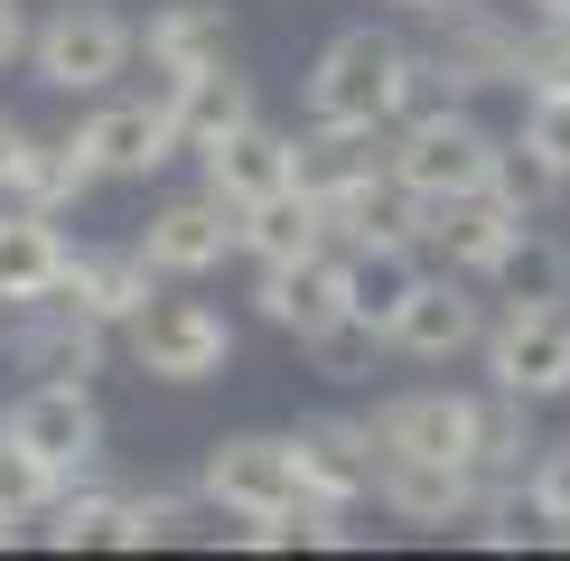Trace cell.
Here are the masks:
<instances>
[{
  "mask_svg": "<svg viewBox=\"0 0 570 561\" xmlns=\"http://www.w3.org/2000/svg\"><path fill=\"white\" fill-rule=\"evenodd\" d=\"M234 356V318L216 299H169L159 291L150 309L131 318V365L150 374V384H216Z\"/></svg>",
  "mask_w": 570,
  "mask_h": 561,
  "instance_id": "5",
  "label": "cell"
},
{
  "mask_svg": "<svg viewBox=\"0 0 570 561\" xmlns=\"http://www.w3.org/2000/svg\"><path fill=\"white\" fill-rule=\"evenodd\" d=\"M524 140L570 169V85H524Z\"/></svg>",
  "mask_w": 570,
  "mask_h": 561,
  "instance_id": "33",
  "label": "cell"
},
{
  "mask_svg": "<svg viewBox=\"0 0 570 561\" xmlns=\"http://www.w3.org/2000/svg\"><path fill=\"white\" fill-rule=\"evenodd\" d=\"M197 496L216 505V514H234V524H263V514L308 505V478H299L291 431H225V440H206Z\"/></svg>",
  "mask_w": 570,
  "mask_h": 561,
  "instance_id": "3",
  "label": "cell"
},
{
  "mask_svg": "<svg viewBox=\"0 0 570 561\" xmlns=\"http://www.w3.org/2000/svg\"><path fill=\"white\" fill-rule=\"evenodd\" d=\"M29 38H38V29H29V10H19V0H0V76L29 57Z\"/></svg>",
  "mask_w": 570,
  "mask_h": 561,
  "instance_id": "35",
  "label": "cell"
},
{
  "mask_svg": "<svg viewBox=\"0 0 570 561\" xmlns=\"http://www.w3.org/2000/svg\"><path fill=\"white\" fill-rule=\"evenodd\" d=\"M244 253H253V263H308V253H337V216H327L308 187H281V197L244 206Z\"/></svg>",
  "mask_w": 570,
  "mask_h": 561,
  "instance_id": "24",
  "label": "cell"
},
{
  "mask_svg": "<svg viewBox=\"0 0 570 561\" xmlns=\"http://www.w3.org/2000/svg\"><path fill=\"white\" fill-rule=\"evenodd\" d=\"M374 440H384V459L478 468V450H487V403H478V393H449V384H421V393H402V403L374 412Z\"/></svg>",
  "mask_w": 570,
  "mask_h": 561,
  "instance_id": "7",
  "label": "cell"
},
{
  "mask_svg": "<svg viewBox=\"0 0 570 561\" xmlns=\"http://www.w3.org/2000/svg\"><path fill=\"white\" fill-rule=\"evenodd\" d=\"M19 150H29V131H19L10 112H0V187H19Z\"/></svg>",
  "mask_w": 570,
  "mask_h": 561,
  "instance_id": "36",
  "label": "cell"
},
{
  "mask_svg": "<svg viewBox=\"0 0 570 561\" xmlns=\"http://www.w3.org/2000/svg\"><path fill=\"white\" fill-rule=\"evenodd\" d=\"M402 10H421V19H440V10H449V0H402Z\"/></svg>",
  "mask_w": 570,
  "mask_h": 561,
  "instance_id": "38",
  "label": "cell"
},
{
  "mask_svg": "<svg viewBox=\"0 0 570 561\" xmlns=\"http://www.w3.org/2000/svg\"><path fill=\"white\" fill-rule=\"evenodd\" d=\"M234 47V10L225 0H169V10H150V29H140V57H150V76H197V66H225Z\"/></svg>",
  "mask_w": 570,
  "mask_h": 561,
  "instance_id": "20",
  "label": "cell"
},
{
  "mask_svg": "<svg viewBox=\"0 0 570 561\" xmlns=\"http://www.w3.org/2000/svg\"><path fill=\"white\" fill-rule=\"evenodd\" d=\"M524 225H533V216L505 197V187H478V197L431 206V244H440V263H449V272H468V280H487L495 263H505Z\"/></svg>",
  "mask_w": 570,
  "mask_h": 561,
  "instance_id": "15",
  "label": "cell"
},
{
  "mask_svg": "<svg viewBox=\"0 0 570 561\" xmlns=\"http://www.w3.org/2000/svg\"><path fill=\"white\" fill-rule=\"evenodd\" d=\"M402 66L412 47L384 29H337L308 66V122H402Z\"/></svg>",
  "mask_w": 570,
  "mask_h": 561,
  "instance_id": "2",
  "label": "cell"
},
{
  "mask_svg": "<svg viewBox=\"0 0 570 561\" xmlns=\"http://www.w3.org/2000/svg\"><path fill=\"white\" fill-rule=\"evenodd\" d=\"M57 468H47L38 450H19V440L10 431H0V514H10V524H29V514H47V505H57Z\"/></svg>",
  "mask_w": 570,
  "mask_h": 561,
  "instance_id": "30",
  "label": "cell"
},
{
  "mask_svg": "<svg viewBox=\"0 0 570 561\" xmlns=\"http://www.w3.org/2000/svg\"><path fill=\"white\" fill-rule=\"evenodd\" d=\"M524 19H542V29H570V0H524Z\"/></svg>",
  "mask_w": 570,
  "mask_h": 561,
  "instance_id": "37",
  "label": "cell"
},
{
  "mask_svg": "<svg viewBox=\"0 0 570 561\" xmlns=\"http://www.w3.org/2000/svg\"><path fill=\"white\" fill-rule=\"evenodd\" d=\"M85 150L104 159V178H150V169H169L187 140L169 122V104H104L85 122Z\"/></svg>",
  "mask_w": 570,
  "mask_h": 561,
  "instance_id": "21",
  "label": "cell"
},
{
  "mask_svg": "<svg viewBox=\"0 0 570 561\" xmlns=\"http://www.w3.org/2000/svg\"><path fill=\"white\" fill-rule=\"evenodd\" d=\"M495 187H505V197L524 206V216H542V206H552L561 187H570V169H561L552 150H533L524 131H514V140H505V169H495Z\"/></svg>",
  "mask_w": 570,
  "mask_h": 561,
  "instance_id": "31",
  "label": "cell"
},
{
  "mask_svg": "<svg viewBox=\"0 0 570 561\" xmlns=\"http://www.w3.org/2000/svg\"><path fill=\"white\" fill-rule=\"evenodd\" d=\"M140 253H150L159 280H206L225 253H244V216H234L216 187H197V197H169L140 225Z\"/></svg>",
  "mask_w": 570,
  "mask_h": 561,
  "instance_id": "10",
  "label": "cell"
},
{
  "mask_svg": "<svg viewBox=\"0 0 570 561\" xmlns=\"http://www.w3.org/2000/svg\"><path fill=\"white\" fill-rule=\"evenodd\" d=\"M94 187H104V159L85 150V131H66V140H29V150H19V197L47 206V216L85 206Z\"/></svg>",
  "mask_w": 570,
  "mask_h": 561,
  "instance_id": "26",
  "label": "cell"
},
{
  "mask_svg": "<svg viewBox=\"0 0 570 561\" xmlns=\"http://www.w3.org/2000/svg\"><path fill=\"white\" fill-rule=\"evenodd\" d=\"M131 57H140V29L122 10H104V0H66V10L38 19V38H29L38 85H57V94H112L131 76Z\"/></svg>",
  "mask_w": 570,
  "mask_h": 561,
  "instance_id": "4",
  "label": "cell"
},
{
  "mask_svg": "<svg viewBox=\"0 0 570 561\" xmlns=\"http://www.w3.org/2000/svg\"><path fill=\"white\" fill-rule=\"evenodd\" d=\"M57 299H76V309L112 318V327H131V318L159 299V272H150V253H140V244L76 253V263H66V280H57Z\"/></svg>",
  "mask_w": 570,
  "mask_h": 561,
  "instance_id": "22",
  "label": "cell"
},
{
  "mask_svg": "<svg viewBox=\"0 0 570 561\" xmlns=\"http://www.w3.org/2000/svg\"><path fill=\"white\" fill-rule=\"evenodd\" d=\"M253 309H263L281 337H308V327L346 318V272H337V253H308V263H263V280H253Z\"/></svg>",
  "mask_w": 570,
  "mask_h": 561,
  "instance_id": "19",
  "label": "cell"
},
{
  "mask_svg": "<svg viewBox=\"0 0 570 561\" xmlns=\"http://www.w3.org/2000/svg\"><path fill=\"white\" fill-rule=\"evenodd\" d=\"M206 496H131V533H122V552H150V543H178L187 533V514H197Z\"/></svg>",
  "mask_w": 570,
  "mask_h": 561,
  "instance_id": "34",
  "label": "cell"
},
{
  "mask_svg": "<svg viewBox=\"0 0 570 561\" xmlns=\"http://www.w3.org/2000/svg\"><path fill=\"white\" fill-rule=\"evenodd\" d=\"M431 57L459 76V94H478V85H533V29H524V19L478 10V0H449V10H440Z\"/></svg>",
  "mask_w": 570,
  "mask_h": 561,
  "instance_id": "9",
  "label": "cell"
},
{
  "mask_svg": "<svg viewBox=\"0 0 570 561\" xmlns=\"http://www.w3.org/2000/svg\"><path fill=\"white\" fill-rule=\"evenodd\" d=\"M291 450H299L308 496H327V505H365V496H374V478H384V440H374V421H346V412L299 421Z\"/></svg>",
  "mask_w": 570,
  "mask_h": 561,
  "instance_id": "12",
  "label": "cell"
},
{
  "mask_svg": "<svg viewBox=\"0 0 570 561\" xmlns=\"http://www.w3.org/2000/svg\"><path fill=\"white\" fill-rule=\"evenodd\" d=\"M384 346H393L384 327H365V318H327V327H308V337H299V356L318 365L327 384H365V374L384 365Z\"/></svg>",
  "mask_w": 570,
  "mask_h": 561,
  "instance_id": "29",
  "label": "cell"
},
{
  "mask_svg": "<svg viewBox=\"0 0 570 561\" xmlns=\"http://www.w3.org/2000/svg\"><path fill=\"white\" fill-rule=\"evenodd\" d=\"M159 104H169V122L187 150H206V140H225L234 122H253V85L234 76V66H197V76H169L159 85Z\"/></svg>",
  "mask_w": 570,
  "mask_h": 561,
  "instance_id": "25",
  "label": "cell"
},
{
  "mask_svg": "<svg viewBox=\"0 0 570 561\" xmlns=\"http://www.w3.org/2000/svg\"><path fill=\"white\" fill-rule=\"evenodd\" d=\"M206 187L244 216V206H263V197H281V187H299V169H291V131H272L263 112L253 122H234L225 140H206Z\"/></svg>",
  "mask_w": 570,
  "mask_h": 561,
  "instance_id": "14",
  "label": "cell"
},
{
  "mask_svg": "<svg viewBox=\"0 0 570 561\" xmlns=\"http://www.w3.org/2000/svg\"><path fill=\"white\" fill-rule=\"evenodd\" d=\"M374 496H384V505L402 514V524H431V533H449V524H468V514H478L487 478H478V468H449V459H384Z\"/></svg>",
  "mask_w": 570,
  "mask_h": 561,
  "instance_id": "16",
  "label": "cell"
},
{
  "mask_svg": "<svg viewBox=\"0 0 570 561\" xmlns=\"http://www.w3.org/2000/svg\"><path fill=\"white\" fill-rule=\"evenodd\" d=\"M291 169H299L308 197L337 216L346 197H365V187L393 178V131H384V122H308V131L291 140Z\"/></svg>",
  "mask_w": 570,
  "mask_h": 561,
  "instance_id": "8",
  "label": "cell"
},
{
  "mask_svg": "<svg viewBox=\"0 0 570 561\" xmlns=\"http://www.w3.org/2000/svg\"><path fill=\"white\" fill-rule=\"evenodd\" d=\"M10 440H19V450H38L57 478H76V468L104 459V412H94L85 384H29L10 403Z\"/></svg>",
  "mask_w": 570,
  "mask_h": 561,
  "instance_id": "11",
  "label": "cell"
},
{
  "mask_svg": "<svg viewBox=\"0 0 570 561\" xmlns=\"http://www.w3.org/2000/svg\"><path fill=\"white\" fill-rule=\"evenodd\" d=\"M337 272H346V318H365V327H384V337H393L402 299H412V280H421L412 244H402V234H365V244L337 253Z\"/></svg>",
  "mask_w": 570,
  "mask_h": 561,
  "instance_id": "23",
  "label": "cell"
},
{
  "mask_svg": "<svg viewBox=\"0 0 570 561\" xmlns=\"http://www.w3.org/2000/svg\"><path fill=\"white\" fill-rule=\"evenodd\" d=\"M66 263H76V244L57 234V216L47 206H0V299L10 309H29V299H47L66 280Z\"/></svg>",
  "mask_w": 570,
  "mask_h": 561,
  "instance_id": "18",
  "label": "cell"
},
{
  "mask_svg": "<svg viewBox=\"0 0 570 561\" xmlns=\"http://www.w3.org/2000/svg\"><path fill=\"white\" fill-rule=\"evenodd\" d=\"M104 327L112 318H94L76 309V299H29V337H19V365L38 374V384H85L94 365H104Z\"/></svg>",
  "mask_w": 570,
  "mask_h": 561,
  "instance_id": "17",
  "label": "cell"
},
{
  "mask_svg": "<svg viewBox=\"0 0 570 561\" xmlns=\"http://www.w3.org/2000/svg\"><path fill=\"white\" fill-rule=\"evenodd\" d=\"M524 496H533V514H542V524H552V543H570V440H561V450H542V459H533Z\"/></svg>",
  "mask_w": 570,
  "mask_h": 561,
  "instance_id": "32",
  "label": "cell"
},
{
  "mask_svg": "<svg viewBox=\"0 0 570 561\" xmlns=\"http://www.w3.org/2000/svg\"><path fill=\"white\" fill-rule=\"evenodd\" d=\"M487 374L524 403L570 393V299H505V318H487Z\"/></svg>",
  "mask_w": 570,
  "mask_h": 561,
  "instance_id": "6",
  "label": "cell"
},
{
  "mask_svg": "<svg viewBox=\"0 0 570 561\" xmlns=\"http://www.w3.org/2000/svg\"><path fill=\"white\" fill-rule=\"evenodd\" d=\"M0 309H10V299H0Z\"/></svg>",
  "mask_w": 570,
  "mask_h": 561,
  "instance_id": "40",
  "label": "cell"
},
{
  "mask_svg": "<svg viewBox=\"0 0 570 561\" xmlns=\"http://www.w3.org/2000/svg\"><path fill=\"white\" fill-rule=\"evenodd\" d=\"M131 533V496H112V486H57V505H47V543L57 552H104Z\"/></svg>",
  "mask_w": 570,
  "mask_h": 561,
  "instance_id": "27",
  "label": "cell"
},
{
  "mask_svg": "<svg viewBox=\"0 0 570 561\" xmlns=\"http://www.w3.org/2000/svg\"><path fill=\"white\" fill-rule=\"evenodd\" d=\"M0 431H10V412H0Z\"/></svg>",
  "mask_w": 570,
  "mask_h": 561,
  "instance_id": "39",
  "label": "cell"
},
{
  "mask_svg": "<svg viewBox=\"0 0 570 561\" xmlns=\"http://www.w3.org/2000/svg\"><path fill=\"white\" fill-rule=\"evenodd\" d=\"M393 346L421 356V365H449L468 346H487V309L468 291V272H421L412 299H402V318H393Z\"/></svg>",
  "mask_w": 570,
  "mask_h": 561,
  "instance_id": "13",
  "label": "cell"
},
{
  "mask_svg": "<svg viewBox=\"0 0 570 561\" xmlns=\"http://www.w3.org/2000/svg\"><path fill=\"white\" fill-rule=\"evenodd\" d=\"M495 169H505V140H495L478 112H459V104L393 122V187L421 197V206L478 197V187H495Z\"/></svg>",
  "mask_w": 570,
  "mask_h": 561,
  "instance_id": "1",
  "label": "cell"
},
{
  "mask_svg": "<svg viewBox=\"0 0 570 561\" xmlns=\"http://www.w3.org/2000/svg\"><path fill=\"white\" fill-rule=\"evenodd\" d=\"M487 280H495V299H570V244H561V234H542V225H524V234H514V253Z\"/></svg>",
  "mask_w": 570,
  "mask_h": 561,
  "instance_id": "28",
  "label": "cell"
}]
</instances>
